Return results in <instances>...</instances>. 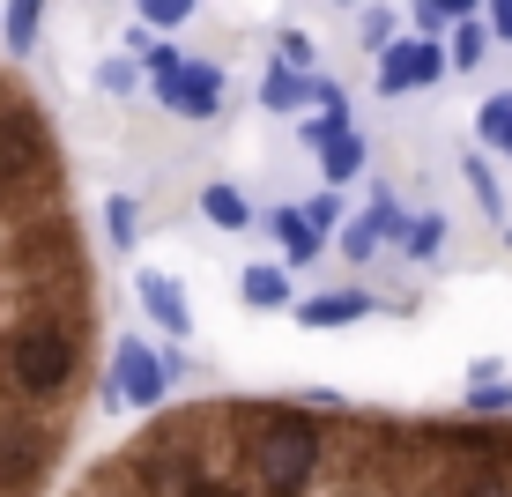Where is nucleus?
Listing matches in <instances>:
<instances>
[{
	"label": "nucleus",
	"mask_w": 512,
	"mask_h": 497,
	"mask_svg": "<svg viewBox=\"0 0 512 497\" xmlns=\"http://www.w3.org/2000/svg\"><path fill=\"white\" fill-rule=\"evenodd\" d=\"M112 386H119L112 401H127V408H156V401L171 394V364L156 357L141 334H119V342H112Z\"/></svg>",
	"instance_id": "obj_1"
},
{
	"label": "nucleus",
	"mask_w": 512,
	"mask_h": 497,
	"mask_svg": "<svg viewBox=\"0 0 512 497\" xmlns=\"http://www.w3.org/2000/svg\"><path fill=\"white\" fill-rule=\"evenodd\" d=\"M446 45L438 38H409V45H386L379 52V97H409V90H431L446 75Z\"/></svg>",
	"instance_id": "obj_2"
},
{
	"label": "nucleus",
	"mask_w": 512,
	"mask_h": 497,
	"mask_svg": "<svg viewBox=\"0 0 512 497\" xmlns=\"http://www.w3.org/2000/svg\"><path fill=\"white\" fill-rule=\"evenodd\" d=\"M156 97H164V112H179V119H216L223 112V67L186 60L171 82H156Z\"/></svg>",
	"instance_id": "obj_3"
},
{
	"label": "nucleus",
	"mask_w": 512,
	"mask_h": 497,
	"mask_svg": "<svg viewBox=\"0 0 512 497\" xmlns=\"http://www.w3.org/2000/svg\"><path fill=\"white\" fill-rule=\"evenodd\" d=\"M134 297H141V312H149L156 327H171V342H186V334H193V305H186V290H179L171 275L141 268V275H134Z\"/></svg>",
	"instance_id": "obj_4"
},
{
	"label": "nucleus",
	"mask_w": 512,
	"mask_h": 497,
	"mask_svg": "<svg viewBox=\"0 0 512 497\" xmlns=\"http://www.w3.org/2000/svg\"><path fill=\"white\" fill-rule=\"evenodd\" d=\"M379 312V297L372 290H320V297H305L297 305V327H357V319H372Z\"/></svg>",
	"instance_id": "obj_5"
},
{
	"label": "nucleus",
	"mask_w": 512,
	"mask_h": 497,
	"mask_svg": "<svg viewBox=\"0 0 512 497\" xmlns=\"http://www.w3.org/2000/svg\"><path fill=\"white\" fill-rule=\"evenodd\" d=\"M364 164H372V149H364L357 119H334V127H327V141H320V179H327V186H349Z\"/></svg>",
	"instance_id": "obj_6"
},
{
	"label": "nucleus",
	"mask_w": 512,
	"mask_h": 497,
	"mask_svg": "<svg viewBox=\"0 0 512 497\" xmlns=\"http://www.w3.org/2000/svg\"><path fill=\"white\" fill-rule=\"evenodd\" d=\"M268 230H275V245H282V260H290V268H312V260H320V245H327L320 230L305 223V208H297V201H290V208H275Z\"/></svg>",
	"instance_id": "obj_7"
},
{
	"label": "nucleus",
	"mask_w": 512,
	"mask_h": 497,
	"mask_svg": "<svg viewBox=\"0 0 512 497\" xmlns=\"http://www.w3.org/2000/svg\"><path fill=\"white\" fill-rule=\"evenodd\" d=\"M260 104H268V112H305V104H312V75L290 67V60H275L268 82H260Z\"/></svg>",
	"instance_id": "obj_8"
},
{
	"label": "nucleus",
	"mask_w": 512,
	"mask_h": 497,
	"mask_svg": "<svg viewBox=\"0 0 512 497\" xmlns=\"http://www.w3.org/2000/svg\"><path fill=\"white\" fill-rule=\"evenodd\" d=\"M238 297H245L253 312H282V305H290V268L253 260V268H245V282H238Z\"/></svg>",
	"instance_id": "obj_9"
},
{
	"label": "nucleus",
	"mask_w": 512,
	"mask_h": 497,
	"mask_svg": "<svg viewBox=\"0 0 512 497\" xmlns=\"http://www.w3.org/2000/svg\"><path fill=\"white\" fill-rule=\"evenodd\" d=\"M201 216L216 230H245V223H253V201H245V186L216 179V186H201Z\"/></svg>",
	"instance_id": "obj_10"
},
{
	"label": "nucleus",
	"mask_w": 512,
	"mask_h": 497,
	"mask_svg": "<svg viewBox=\"0 0 512 497\" xmlns=\"http://www.w3.org/2000/svg\"><path fill=\"white\" fill-rule=\"evenodd\" d=\"M475 134H483V149H498L505 164H512V90L483 97V112H475Z\"/></svg>",
	"instance_id": "obj_11"
},
{
	"label": "nucleus",
	"mask_w": 512,
	"mask_h": 497,
	"mask_svg": "<svg viewBox=\"0 0 512 497\" xmlns=\"http://www.w3.org/2000/svg\"><path fill=\"white\" fill-rule=\"evenodd\" d=\"M483 52H490V23H483V15L453 23V38H446V60L461 67V75H468V67H483Z\"/></svg>",
	"instance_id": "obj_12"
},
{
	"label": "nucleus",
	"mask_w": 512,
	"mask_h": 497,
	"mask_svg": "<svg viewBox=\"0 0 512 497\" xmlns=\"http://www.w3.org/2000/svg\"><path fill=\"white\" fill-rule=\"evenodd\" d=\"M364 223H372V230H379L386 245H409V223H416V216H409V208H401L394 193L379 186V193H372V208H364Z\"/></svg>",
	"instance_id": "obj_13"
},
{
	"label": "nucleus",
	"mask_w": 512,
	"mask_h": 497,
	"mask_svg": "<svg viewBox=\"0 0 512 497\" xmlns=\"http://www.w3.org/2000/svg\"><path fill=\"white\" fill-rule=\"evenodd\" d=\"M141 201H127V193H112L104 201V238H112V253H134V238H141V216H134Z\"/></svg>",
	"instance_id": "obj_14"
},
{
	"label": "nucleus",
	"mask_w": 512,
	"mask_h": 497,
	"mask_svg": "<svg viewBox=\"0 0 512 497\" xmlns=\"http://www.w3.org/2000/svg\"><path fill=\"white\" fill-rule=\"evenodd\" d=\"M45 23V0H8V52H30Z\"/></svg>",
	"instance_id": "obj_15"
},
{
	"label": "nucleus",
	"mask_w": 512,
	"mask_h": 497,
	"mask_svg": "<svg viewBox=\"0 0 512 497\" xmlns=\"http://www.w3.org/2000/svg\"><path fill=\"white\" fill-rule=\"evenodd\" d=\"M297 208H305V223L320 230V238H327V230H334V223L349 216V208H342V186H320V193H312V201H297Z\"/></svg>",
	"instance_id": "obj_16"
},
{
	"label": "nucleus",
	"mask_w": 512,
	"mask_h": 497,
	"mask_svg": "<svg viewBox=\"0 0 512 497\" xmlns=\"http://www.w3.org/2000/svg\"><path fill=\"white\" fill-rule=\"evenodd\" d=\"M357 38H364V52H386V45H401V23H394V8H364Z\"/></svg>",
	"instance_id": "obj_17"
},
{
	"label": "nucleus",
	"mask_w": 512,
	"mask_h": 497,
	"mask_svg": "<svg viewBox=\"0 0 512 497\" xmlns=\"http://www.w3.org/2000/svg\"><path fill=\"white\" fill-rule=\"evenodd\" d=\"M468 416H512V386L505 379H490V386H468Z\"/></svg>",
	"instance_id": "obj_18"
},
{
	"label": "nucleus",
	"mask_w": 512,
	"mask_h": 497,
	"mask_svg": "<svg viewBox=\"0 0 512 497\" xmlns=\"http://www.w3.org/2000/svg\"><path fill=\"white\" fill-rule=\"evenodd\" d=\"M438 245H446V216H416L409 223V260H438Z\"/></svg>",
	"instance_id": "obj_19"
},
{
	"label": "nucleus",
	"mask_w": 512,
	"mask_h": 497,
	"mask_svg": "<svg viewBox=\"0 0 512 497\" xmlns=\"http://www.w3.org/2000/svg\"><path fill=\"white\" fill-rule=\"evenodd\" d=\"M134 15H141L149 30H179L186 15H193V0H134Z\"/></svg>",
	"instance_id": "obj_20"
},
{
	"label": "nucleus",
	"mask_w": 512,
	"mask_h": 497,
	"mask_svg": "<svg viewBox=\"0 0 512 497\" xmlns=\"http://www.w3.org/2000/svg\"><path fill=\"white\" fill-rule=\"evenodd\" d=\"M461 171H468V186H475V201H483V208H490V216H505V193H498V171H490V164H483V156H468V164H461Z\"/></svg>",
	"instance_id": "obj_21"
},
{
	"label": "nucleus",
	"mask_w": 512,
	"mask_h": 497,
	"mask_svg": "<svg viewBox=\"0 0 512 497\" xmlns=\"http://www.w3.org/2000/svg\"><path fill=\"white\" fill-rule=\"evenodd\" d=\"M134 82H141V67H134V60H104V67H97V90H112V97H127Z\"/></svg>",
	"instance_id": "obj_22"
},
{
	"label": "nucleus",
	"mask_w": 512,
	"mask_h": 497,
	"mask_svg": "<svg viewBox=\"0 0 512 497\" xmlns=\"http://www.w3.org/2000/svg\"><path fill=\"white\" fill-rule=\"evenodd\" d=\"M379 245H386V238H379L372 223H349V230H342V260H372Z\"/></svg>",
	"instance_id": "obj_23"
},
{
	"label": "nucleus",
	"mask_w": 512,
	"mask_h": 497,
	"mask_svg": "<svg viewBox=\"0 0 512 497\" xmlns=\"http://www.w3.org/2000/svg\"><path fill=\"white\" fill-rule=\"evenodd\" d=\"M275 60H290V67H305V75H312V38H305V30H282Z\"/></svg>",
	"instance_id": "obj_24"
},
{
	"label": "nucleus",
	"mask_w": 512,
	"mask_h": 497,
	"mask_svg": "<svg viewBox=\"0 0 512 497\" xmlns=\"http://www.w3.org/2000/svg\"><path fill=\"white\" fill-rule=\"evenodd\" d=\"M409 15H416V38H438V30H453V23H446V8H438V0H416Z\"/></svg>",
	"instance_id": "obj_25"
},
{
	"label": "nucleus",
	"mask_w": 512,
	"mask_h": 497,
	"mask_svg": "<svg viewBox=\"0 0 512 497\" xmlns=\"http://www.w3.org/2000/svg\"><path fill=\"white\" fill-rule=\"evenodd\" d=\"M483 23H490L498 45H512V0H483Z\"/></svg>",
	"instance_id": "obj_26"
},
{
	"label": "nucleus",
	"mask_w": 512,
	"mask_h": 497,
	"mask_svg": "<svg viewBox=\"0 0 512 497\" xmlns=\"http://www.w3.org/2000/svg\"><path fill=\"white\" fill-rule=\"evenodd\" d=\"M179 67H186V60H179V52H171V45H149V75H156V82H171V75H179Z\"/></svg>",
	"instance_id": "obj_27"
},
{
	"label": "nucleus",
	"mask_w": 512,
	"mask_h": 497,
	"mask_svg": "<svg viewBox=\"0 0 512 497\" xmlns=\"http://www.w3.org/2000/svg\"><path fill=\"white\" fill-rule=\"evenodd\" d=\"M490 379H505V364H498V357H475V364H468V386H490Z\"/></svg>",
	"instance_id": "obj_28"
},
{
	"label": "nucleus",
	"mask_w": 512,
	"mask_h": 497,
	"mask_svg": "<svg viewBox=\"0 0 512 497\" xmlns=\"http://www.w3.org/2000/svg\"><path fill=\"white\" fill-rule=\"evenodd\" d=\"M446 8V23H468V15H483V0H438Z\"/></svg>",
	"instance_id": "obj_29"
},
{
	"label": "nucleus",
	"mask_w": 512,
	"mask_h": 497,
	"mask_svg": "<svg viewBox=\"0 0 512 497\" xmlns=\"http://www.w3.org/2000/svg\"><path fill=\"white\" fill-rule=\"evenodd\" d=\"M334 8H364V0H334Z\"/></svg>",
	"instance_id": "obj_30"
},
{
	"label": "nucleus",
	"mask_w": 512,
	"mask_h": 497,
	"mask_svg": "<svg viewBox=\"0 0 512 497\" xmlns=\"http://www.w3.org/2000/svg\"><path fill=\"white\" fill-rule=\"evenodd\" d=\"M505 245H512V223H505Z\"/></svg>",
	"instance_id": "obj_31"
}]
</instances>
